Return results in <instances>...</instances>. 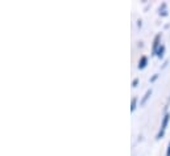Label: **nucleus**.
Returning a JSON list of instances; mask_svg holds the SVG:
<instances>
[{
  "label": "nucleus",
  "mask_w": 170,
  "mask_h": 156,
  "mask_svg": "<svg viewBox=\"0 0 170 156\" xmlns=\"http://www.w3.org/2000/svg\"><path fill=\"white\" fill-rule=\"evenodd\" d=\"M152 93H153V89L152 88H149V89H146V92L144 93V96L141 97V100H140V105L141 106H144L146 102H148V100L150 98V96H152Z\"/></svg>",
  "instance_id": "obj_4"
},
{
  "label": "nucleus",
  "mask_w": 170,
  "mask_h": 156,
  "mask_svg": "<svg viewBox=\"0 0 170 156\" xmlns=\"http://www.w3.org/2000/svg\"><path fill=\"white\" fill-rule=\"evenodd\" d=\"M168 65H169V61H165L164 63H162V66H161V68H166V67H168Z\"/></svg>",
  "instance_id": "obj_10"
},
{
  "label": "nucleus",
  "mask_w": 170,
  "mask_h": 156,
  "mask_svg": "<svg viewBox=\"0 0 170 156\" xmlns=\"http://www.w3.org/2000/svg\"><path fill=\"white\" fill-rule=\"evenodd\" d=\"M136 25H137L138 29H141V28H142V20L141 18H138L137 21H136Z\"/></svg>",
  "instance_id": "obj_9"
},
{
  "label": "nucleus",
  "mask_w": 170,
  "mask_h": 156,
  "mask_svg": "<svg viewBox=\"0 0 170 156\" xmlns=\"http://www.w3.org/2000/svg\"><path fill=\"white\" fill-rule=\"evenodd\" d=\"M166 156H170V142L168 144V148H166Z\"/></svg>",
  "instance_id": "obj_11"
},
{
  "label": "nucleus",
  "mask_w": 170,
  "mask_h": 156,
  "mask_svg": "<svg viewBox=\"0 0 170 156\" xmlns=\"http://www.w3.org/2000/svg\"><path fill=\"white\" fill-rule=\"evenodd\" d=\"M158 78H160V75H158V74H154L153 76L149 79V81H150V83H154V81H156V80H157Z\"/></svg>",
  "instance_id": "obj_8"
},
{
  "label": "nucleus",
  "mask_w": 170,
  "mask_h": 156,
  "mask_svg": "<svg viewBox=\"0 0 170 156\" xmlns=\"http://www.w3.org/2000/svg\"><path fill=\"white\" fill-rule=\"evenodd\" d=\"M165 51H166V47H165V45H161L160 46V49L157 50V53H156V57L158 58V59H162L165 57Z\"/></svg>",
  "instance_id": "obj_5"
},
{
  "label": "nucleus",
  "mask_w": 170,
  "mask_h": 156,
  "mask_svg": "<svg viewBox=\"0 0 170 156\" xmlns=\"http://www.w3.org/2000/svg\"><path fill=\"white\" fill-rule=\"evenodd\" d=\"M169 122H170V111H166V113L164 114V117H162L161 127H160V130H158V133H157V135H156V139H157V141H160V139L164 138L165 131H166V129H168Z\"/></svg>",
  "instance_id": "obj_1"
},
{
  "label": "nucleus",
  "mask_w": 170,
  "mask_h": 156,
  "mask_svg": "<svg viewBox=\"0 0 170 156\" xmlns=\"http://www.w3.org/2000/svg\"><path fill=\"white\" fill-rule=\"evenodd\" d=\"M137 106H138V98L132 97V100H130V111H134L137 109Z\"/></svg>",
  "instance_id": "obj_6"
},
{
  "label": "nucleus",
  "mask_w": 170,
  "mask_h": 156,
  "mask_svg": "<svg viewBox=\"0 0 170 156\" xmlns=\"http://www.w3.org/2000/svg\"><path fill=\"white\" fill-rule=\"evenodd\" d=\"M138 84H140V79H138V78L133 79V81H132V88H137Z\"/></svg>",
  "instance_id": "obj_7"
},
{
  "label": "nucleus",
  "mask_w": 170,
  "mask_h": 156,
  "mask_svg": "<svg viewBox=\"0 0 170 156\" xmlns=\"http://www.w3.org/2000/svg\"><path fill=\"white\" fill-rule=\"evenodd\" d=\"M161 38H162V34L161 33H157L156 35H154L153 42H152V54L153 55H156L157 50L160 49V46H161Z\"/></svg>",
  "instance_id": "obj_2"
},
{
  "label": "nucleus",
  "mask_w": 170,
  "mask_h": 156,
  "mask_svg": "<svg viewBox=\"0 0 170 156\" xmlns=\"http://www.w3.org/2000/svg\"><path fill=\"white\" fill-rule=\"evenodd\" d=\"M137 46H138V47H142V46H144V43H142V42L140 41V42H138V45H137Z\"/></svg>",
  "instance_id": "obj_12"
},
{
  "label": "nucleus",
  "mask_w": 170,
  "mask_h": 156,
  "mask_svg": "<svg viewBox=\"0 0 170 156\" xmlns=\"http://www.w3.org/2000/svg\"><path fill=\"white\" fill-rule=\"evenodd\" d=\"M148 63H149V59L148 57H145V55H142V57L138 59V63H137V68L138 70H145L146 68V66H148Z\"/></svg>",
  "instance_id": "obj_3"
}]
</instances>
